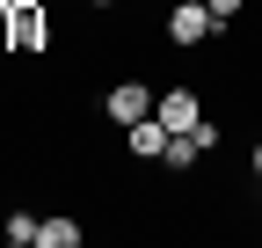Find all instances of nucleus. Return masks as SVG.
I'll return each mask as SVG.
<instances>
[{
    "label": "nucleus",
    "instance_id": "obj_1",
    "mask_svg": "<svg viewBox=\"0 0 262 248\" xmlns=\"http://www.w3.org/2000/svg\"><path fill=\"white\" fill-rule=\"evenodd\" d=\"M102 117H110V124H124V132H131V124H139V117H153V88H146V80H117L110 95H102Z\"/></svg>",
    "mask_w": 262,
    "mask_h": 248
},
{
    "label": "nucleus",
    "instance_id": "obj_2",
    "mask_svg": "<svg viewBox=\"0 0 262 248\" xmlns=\"http://www.w3.org/2000/svg\"><path fill=\"white\" fill-rule=\"evenodd\" d=\"M211 29H219V22H211L204 0H175V15H168V37H175V44H204Z\"/></svg>",
    "mask_w": 262,
    "mask_h": 248
},
{
    "label": "nucleus",
    "instance_id": "obj_3",
    "mask_svg": "<svg viewBox=\"0 0 262 248\" xmlns=\"http://www.w3.org/2000/svg\"><path fill=\"white\" fill-rule=\"evenodd\" d=\"M153 117L168 124V132H196V124H204V110H196V95H189V88H168V95L153 102Z\"/></svg>",
    "mask_w": 262,
    "mask_h": 248
},
{
    "label": "nucleus",
    "instance_id": "obj_4",
    "mask_svg": "<svg viewBox=\"0 0 262 248\" xmlns=\"http://www.w3.org/2000/svg\"><path fill=\"white\" fill-rule=\"evenodd\" d=\"M160 146H168V124H160V117L131 124V153H139V161H160Z\"/></svg>",
    "mask_w": 262,
    "mask_h": 248
},
{
    "label": "nucleus",
    "instance_id": "obj_5",
    "mask_svg": "<svg viewBox=\"0 0 262 248\" xmlns=\"http://www.w3.org/2000/svg\"><path fill=\"white\" fill-rule=\"evenodd\" d=\"M37 241H44V248H80V219H44Z\"/></svg>",
    "mask_w": 262,
    "mask_h": 248
},
{
    "label": "nucleus",
    "instance_id": "obj_6",
    "mask_svg": "<svg viewBox=\"0 0 262 248\" xmlns=\"http://www.w3.org/2000/svg\"><path fill=\"white\" fill-rule=\"evenodd\" d=\"M37 37H44V15H37V8H15V44L37 51Z\"/></svg>",
    "mask_w": 262,
    "mask_h": 248
},
{
    "label": "nucleus",
    "instance_id": "obj_7",
    "mask_svg": "<svg viewBox=\"0 0 262 248\" xmlns=\"http://www.w3.org/2000/svg\"><path fill=\"white\" fill-rule=\"evenodd\" d=\"M37 226H44L37 212H8V241L15 248H37Z\"/></svg>",
    "mask_w": 262,
    "mask_h": 248
},
{
    "label": "nucleus",
    "instance_id": "obj_8",
    "mask_svg": "<svg viewBox=\"0 0 262 248\" xmlns=\"http://www.w3.org/2000/svg\"><path fill=\"white\" fill-rule=\"evenodd\" d=\"M204 8H211V22H219V29H226V22H233V15H241V8H248V0H204Z\"/></svg>",
    "mask_w": 262,
    "mask_h": 248
},
{
    "label": "nucleus",
    "instance_id": "obj_9",
    "mask_svg": "<svg viewBox=\"0 0 262 248\" xmlns=\"http://www.w3.org/2000/svg\"><path fill=\"white\" fill-rule=\"evenodd\" d=\"M255 175H262V146H255Z\"/></svg>",
    "mask_w": 262,
    "mask_h": 248
},
{
    "label": "nucleus",
    "instance_id": "obj_10",
    "mask_svg": "<svg viewBox=\"0 0 262 248\" xmlns=\"http://www.w3.org/2000/svg\"><path fill=\"white\" fill-rule=\"evenodd\" d=\"M95 8H110V0H95Z\"/></svg>",
    "mask_w": 262,
    "mask_h": 248
}]
</instances>
